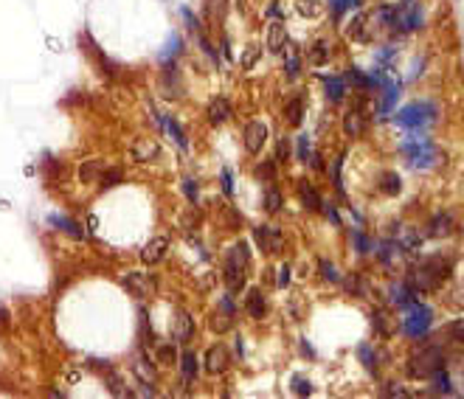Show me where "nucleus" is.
Masks as SVG:
<instances>
[{
  "label": "nucleus",
  "instance_id": "f257e3e1",
  "mask_svg": "<svg viewBox=\"0 0 464 399\" xmlns=\"http://www.w3.org/2000/svg\"><path fill=\"white\" fill-rule=\"evenodd\" d=\"M453 276V259H442V256H428V259H422L419 267L411 270V278H408V284H411V290L414 293H433V290H439L448 278Z\"/></svg>",
  "mask_w": 464,
  "mask_h": 399
},
{
  "label": "nucleus",
  "instance_id": "f03ea898",
  "mask_svg": "<svg viewBox=\"0 0 464 399\" xmlns=\"http://www.w3.org/2000/svg\"><path fill=\"white\" fill-rule=\"evenodd\" d=\"M248 267H251V253H248V245L245 242H236L228 248L226 253V284L231 293H239L245 287V276H248Z\"/></svg>",
  "mask_w": 464,
  "mask_h": 399
},
{
  "label": "nucleus",
  "instance_id": "7ed1b4c3",
  "mask_svg": "<svg viewBox=\"0 0 464 399\" xmlns=\"http://www.w3.org/2000/svg\"><path fill=\"white\" fill-rule=\"evenodd\" d=\"M436 116H439V110H436L433 101H411L408 107H403V110L394 116V121H397L400 127H405V130H419V127L433 124Z\"/></svg>",
  "mask_w": 464,
  "mask_h": 399
},
{
  "label": "nucleus",
  "instance_id": "20e7f679",
  "mask_svg": "<svg viewBox=\"0 0 464 399\" xmlns=\"http://www.w3.org/2000/svg\"><path fill=\"white\" fill-rule=\"evenodd\" d=\"M400 149H403V155L408 158V163H411L414 169H430V166H436L439 158H442V152H439L428 138H411V141H405Z\"/></svg>",
  "mask_w": 464,
  "mask_h": 399
},
{
  "label": "nucleus",
  "instance_id": "39448f33",
  "mask_svg": "<svg viewBox=\"0 0 464 399\" xmlns=\"http://www.w3.org/2000/svg\"><path fill=\"white\" fill-rule=\"evenodd\" d=\"M430 326H433V310L430 307H425V304H408L405 307V318H403V329H405V335L408 338H425L428 332H430Z\"/></svg>",
  "mask_w": 464,
  "mask_h": 399
},
{
  "label": "nucleus",
  "instance_id": "423d86ee",
  "mask_svg": "<svg viewBox=\"0 0 464 399\" xmlns=\"http://www.w3.org/2000/svg\"><path fill=\"white\" fill-rule=\"evenodd\" d=\"M445 368V352L439 346H425L408 360V374L411 377H428L433 371Z\"/></svg>",
  "mask_w": 464,
  "mask_h": 399
},
{
  "label": "nucleus",
  "instance_id": "0eeeda50",
  "mask_svg": "<svg viewBox=\"0 0 464 399\" xmlns=\"http://www.w3.org/2000/svg\"><path fill=\"white\" fill-rule=\"evenodd\" d=\"M121 284L136 296V298H149V296H155V287H158V281H155V276H149V273H127L124 278H121Z\"/></svg>",
  "mask_w": 464,
  "mask_h": 399
},
{
  "label": "nucleus",
  "instance_id": "6e6552de",
  "mask_svg": "<svg viewBox=\"0 0 464 399\" xmlns=\"http://www.w3.org/2000/svg\"><path fill=\"white\" fill-rule=\"evenodd\" d=\"M253 239L265 253H278L284 248V233L278 231L276 225H259L253 231Z\"/></svg>",
  "mask_w": 464,
  "mask_h": 399
},
{
  "label": "nucleus",
  "instance_id": "1a4fd4ad",
  "mask_svg": "<svg viewBox=\"0 0 464 399\" xmlns=\"http://www.w3.org/2000/svg\"><path fill=\"white\" fill-rule=\"evenodd\" d=\"M233 315H236V310H233L231 298L226 296L223 301H220V307H217V312L211 315V320H208V326L217 332V335H223V332H228L233 326Z\"/></svg>",
  "mask_w": 464,
  "mask_h": 399
},
{
  "label": "nucleus",
  "instance_id": "9d476101",
  "mask_svg": "<svg viewBox=\"0 0 464 399\" xmlns=\"http://www.w3.org/2000/svg\"><path fill=\"white\" fill-rule=\"evenodd\" d=\"M166 251H169V239L166 236H155V239H149L146 245H143V251H141V262L143 265H158V262H163L166 259Z\"/></svg>",
  "mask_w": 464,
  "mask_h": 399
},
{
  "label": "nucleus",
  "instance_id": "9b49d317",
  "mask_svg": "<svg viewBox=\"0 0 464 399\" xmlns=\"http://www.w3.org/2000/svg\"><path fill=\"white\" fill-rule=\"evenodd\" d=\"M245 149L251 152V155H259L262 152V146H265V141H268V127L262 124V121H251L248 127H245Z\"/></svg>",
  "mask_w": 464,
  "mask_h": 399
},
{
  "label": "nucleus",
  "instance_id": "f8f14e48",
  "mask_svg": "<svg viewBox=\"0 0 464 399\" xmlns=\"http://www.w3.org/2000/svg\"><path fill=\"white\" fill-rule=\"evenodd\" d=\"M228 368H231V352H228L223 343H217V346H211V349L206 352V371L223 374V371H228Z\"/></svg>",
  "mask_w": 464,
  "mask_h": 399
},
{
  "label": "nucleus",
  "instance_id": "ddd939ff",
  "mask_svg": "<svg viewBox=\"0 0 464 399\" xmlns=\"http://www.w3.org/2000/svg\"><path fill=\"white\" fill-rule=\"evenodd\" d=\"M369 20L371 17L366 14V11H358V14L349 20V26H346V37L355 40V43H371Z\"/></svg>",
  "mask_w": 464,
  "mask_h": 399
},
{
  "label": "nucleus",
  "instance_id": "4468645a",
  "mask_svg": "<svg viewBox=\"0 0 464 399\" xmlns=\"http://www.w3.org/2000/svg\"><path fill=\"white\" fill-rule=\"evenodd\" d=\"M206 116H208V124H226V121H228V118L233 116L231 101H228L226 96H217V99H211V101H208V110H206Z\"/></svg>",
  "mask_w": 464,
  "mask_h": 399
},
{
  "label": "nucleus",
  "instance_id": "2eb2a0df",
  "mask_svg": "<svg viewBox=\"0 0 464 399\" xmlns=\"http://www.w3.org/2000/svg\"><path fill=\"white\" fill-rule=\"evenodd\" d=\"M453 231H456V217L450 211H442V214H436L433 220L428 222V236H433V239L450 236Z\"/></svg>",
  "mask_w": 464,
  "mask_h": 399
},
{
  "label": "nucleus",
  "instance_id": "dca6fc26",
  "mask_svg": "<svg viewBox=\"0 0 464 399\" xmlns=\"http://www.w3.org/2000/svg\"><path fill=\"white\" fill-rule=\"evenodd\" d=\"M343 133L349 135V138H360V135L366 133V116H363L360 107H352L343 116Z\"/></svg>",
  "mask_w": 464,
  "mask_h": 399
},
{
  "label": "nucleus",
  "instance_id": "f3484780",
  "mask_svg": "<svg viewBox=\"0 0 464 399\" xmlns=\"http://www.w3.org/2000/svg\"><path fill=\"white\" fill-rule=\"evenodd\" d=\"M161 155V146L152 141V138H138L136 143H133V161H138V163H149V161H155Z\"/></svg>",
  "mask_w": 464,
  "mask_h": 399
},
{
  "label": "nucleus",
  "instance_id": "a211bd4d",
  "mask_svg": "<svg viewBox=\"0 0 464 399\" xmlns=\"http://www.w3.org/2000/svg\"><path fill=\"white\" fill-rule=\"evenodd\" d=\"M245 312H248L253 320H262V318H265V312H268V298H265L262 290H251V293H248V298H245Z\"/></svg>",
  "mask_w": 464,
  "mask_h": 399
},
{
  "label": "nucleus",
  "instance_id": "6ab92c4d",
  "mask_svg": "<svg viewBox=\"0 0 464 399\" xmlns=\"http://www.w3.org/2000/svg\"><path fill=\"white\" fill-rule=\"evenodd\" d=\"M284 45H287V31H284V23H281V20H273V23L268 26V48H271L273 54H281V51H284Z\"/></svg>",
  "mask_w": 464,
  "mask_h": 399
},
{
  "label": "nucleus",
  "instance_id": "aec40b11",
  "mask_svg": "<svg viewBox=\"0 0 464 399\" xmlns=\"http://www.w3.org/2000/svg\"><path fill=\"white\" fill-rule=\"evenodd\" d=\"M194 338V318L188 312H181L175 318V340L178 343H188Z\"/></svg>",
  "mask_w": 464,
  "mask_h": 399
},
{
  "label": "nucleus",
  "instance_id": "412c9836",
  "mask_svg": "<svg viewBox=\"0 0 464 399\" xmlns=\"http://www.w3.org/2000/svg\"><path fill=\"white\" fill-rule=\"evenodd\" d=\"M284 116H287V124L290 127H298L304 121V96H293L284 104Z\"/></svg>",
  "mask_w": 464,
  "mask_h": 399
},
{
  "label": "nucleus",
  "instance_id": "4be33fe9",
  "mask_svg": "<svg viewBox=\"0 0 464 399\" xmlns=\"http://www.w3.org/2000/svg\"><path fill=\"white\" fill-rule=\"evenodd\" d=\"M324 88H326V99H329L332 104L343 101V93H346L343 76H324Z\"/></svg>",
  "mask_w": 464,
  "mask_h": 399
},
{
  "label": "nucleus",
  "instance_id": "5701e85b",
  "mask_svg": "<svg viewBox=\"0 0 464 399\" xmlns=\"http://www.w3.org/2000/svg\"><path fill=\"white\" fill-rule=\"evenodd\" d=\"M391 301L397 304V307H408V304H414L417 301V293L411 290V284H394L391 287Z\"/></svg>",
  "mask_w": 464,
  "mask_h": 399
},
{
  "label": "nucleus",
  "instance_id": "b1692460",
  "mask_svg": "<svg viewBox=\"0 0 464 399\" xmlns=\"http://www.w3.org/2000/svg\"><path fill=\"white\" fill-rule=\"evenodd\" d=\"M298 197H301V203H304L307 211H321V197H318V191L310 183H301L298 186Z\"/></svg>",
  "mask_w": 464,
  "mask_h": 399
},
{
  "label": "nucleus",
  "instance_id": "393cba45",
  "mask_svg": "<svg viewBox=\"0 0 464 399\" xmlns=\"http://www.w3.org/2000/svg\"><path fill=\"white\" fill-rule=\"evenodd\" d=\"M343 290L352 293V296H358V298H369V284H366L358 273H349V276L343 278Z\"/></svg>",
  "mask_w": 464,
  "mask_h": 399
},
{
  "label": "nucleus",
  "instance_id": "a878e982",
  "mask_svg": "<svg viewBox=\"0 0 464 399\" xmlns=\"http://www.w3.org/2000/svg\"><path fill=\"white\" fill-rule=\"evenodd\" d=\"M181 371H183V383L186 385H191V380L197 377V371H200V360L194 352H183L181 355Z\"/></svg>",
  "mask_w": 464,
  "mask_h": 399
},
{
  "label": "nucleus",
  "instance_id": "bb28decb",
  "mask_svg": "<svg viewBox=\"0 0 464 399\" xmlns=\"http://www.w3.org/2000/svg\"><path fill=\"white\" fill-rule=\"evenodd\" d=\"M121 180H124V169H118V166H104V172L99 175L96 183H99V188L107 191V188H116Z\"/></svg>",
  "mask_w": 464,
  "mask_h": 399
},
{
  "label": "nucleus",
  "instance_id": "cd10ccee",
  "mask_svg": "<svg viewBox=\"0 0 464 399\" xmlns=\"http://www.w3.org/2000/svg\"><path fill=\"white\" fill-rule=\"evenodd\" d=\"M133 371L138 374L143 385H155V383H158V374H155V368L149 365V360H146V357H136V363H133Z\"/></svg>",
  "mask_w": 464,
  "mask_h": 399
},
{
  "label": "nucleus",
  "instance_id": "c85d7f7f",
  "mask_svg": "<svg viewBox=\"0 0 464 399\" xmlns=\"http://www.w3.org/2000/svg\"><path fill=\"white\" fill-rule=\"evenodd\" d=\"M428 377H430V385H433L436 394H456V391H453V383H450V374H448L445 368H439V371H433V374H428Z\"/></svg>",
  "mask_w": 464,
  "mask_h": 399
},
{
  "label": "nucleus",
  "instance_id": "c756f323",
  "mask_svg": "<svg viewBox=\"0 0 464 399\" xmlns=\"http://www.w3.org/2000/svg\"><path fill=\"white\" fill-rule=\"evenodd\" d=\"M380 191L388 194V197L400 194V191H403V180H400V175H397V172H383V175H380Z\"/></svg>",
  "mask_w": 464,
  "mask_h": 399
},
{
  "label": "nucleus",
  "instance_id": "7c9ffc66",
  "mask_svg": "<svg viewBox=\"0 0 464 399\" xmlns=\"http://www.w3.org/2000/svg\"><path fill=\"white\" fill-rule=\"evenodd\" d=\"M228 11V0H206V17L211 23H223Z\"/></svg>",
  "mask_w": 464,
  "mask_h": 399
},
{
  "label": "nucleus",
  "instance_id": "2f4dec72",
  "mask_svg": "<svg viewBox=\"0 0 464 399\" xmlns=\"http://www.w3.org/2000/svg\"><path fill=\"white\" fill-rule=\"evenodd\" d=\"M101 172H104V161L93 158V161H88V163L79 169V180H82V183H96Z\"/></svg>",
  "mask_w": 464,
  "mask_h": 399
},
{
  "label": "nucleus",
  "instance_id": "473e14b6",
  "mask_svg": "<svg viewBox=\"0 0 464 399\" xmlns=\"http://www.w3.org/2000/svg\"><path fill=\"white\" fill-rule=\"evenodd\" d=\"M163 130L175 138V143H178L181 149H188V138H186L183 127H181V124H178L172 116H166V118H163Z\"/></svg>",
  "mask_w": 464,
  "mask_h": 399
},
{
  "label": "nucleus",
  "instance_id": "72a5a7b5",
  "mask_svg": "<svg viewBox=\"0 0 464 399\" xmlns=\"http://www.w3.org/2000/svg\"><path fill=\"white\" fill-rule=\"evenodd\" d=\"M281 206H284L281 191H278L276 186H268V191H265V211H268V214H276Z\"/></svg>",
  "mask_w": 464,
  "mask_h": 399
},
{
  "label": "nucleus",
  "instance_id": "f704fd0d",
  "mask_svg": "<svg viewBox=\"0 0 464 399\" xmlns=\"http://www.w3.org/2000/svg\"><path fill=\"white\" fill-rule=\"evenodd\" d=\"M307 56H310V62H313V65H324L326 59H329V43H326V40L313 43V48L307 51Z\"/></svg>",
  "mask_w": 464,
  "mask_h": 399
},
{
  "label": "nucleus",
  "instance_id": "c9c22d12",
  "mask_svg": "<svg viewBox=\"0 0 464 399\" xmlns=\"http://www.w3.org/2000/svg\"><path fill=\"white\" fill-rule=\"evenodd\" d=\"M400 248H405L408 253H417L419 251V245H422V236H419V231H414V228H408L405 233H403V239L397 242Z\"/></svg>",
  "mask_w": 464,
  "mask_h": 399
},
{
  "label": "nucleus",
  "instance_id": "e433bc0d",
  "mask_svg": "<svg viewBox=\"0 0 464 399\" xmlns=\"http://www.w3.org/2000/svg\"><path fill=\"white\" fill-rule=\"evenodd\" d=\"M358 357L363 360V365H366V371H371V374H377V352L371 349L369 343H363V346H358Z\"/></svg>",
  "mask_w": 464,
  "mask_h": 399
},
{
  "label": "nucleus",
  "instance_id": "4c0bfd02",
  "mask_svg": "<svg viewBox=\"0 0 464 399\" xmlns=\"http://www.w3.org/2000/svg\"><path fill=\"white\" fill-rule=\"evenodd\" d=\"M259 56H262V48H259V45H248L245 54H242V59H239V65H242L245 71H253V65L259 62Z\"/></svg>",
  "mask_w": 464,
  "mask_h": 399
},
{
  "label": "nucleus",
  "instance_id": "58836bf2",
  "mask_svg": "<svg viewBox=\"0 0 464 399\" xmlns=\"http://www.w3.org/2000/svg\"><path fill=\"white\" fill-rule=\"evenodd\" d=\"M253 175L259 180H265V183H273V180H276V161H262V163L253 169Z\"/></svg>",
  "mask_w": 464,
  "mask_h": 399
},
{
  "label": "nucleus",
  "instance_id": "ea45409f",
  "mask_svg": "<svg viewBox=\"0 0 464 399\" xmlns=\"http://www.w3.org/2000/svg\"><path fill=\"white\" fill-rule=\"evenodd\" d=\"M155 360H158L161 365H172V363L178 360V352H175V346H172V343H163V346H158V349H155Z\"/></svg>",
  "mask_w": 464,
  "mask_h": 399
},
{
  "label": "nucleus",
  "instance_id": "a19ab883",
  "mask_svg": "<svg viewBox=\"0 0 464 399\" xmlns=\"http://www.w3.org/2000/svg\"><path fill=\"white\" fill-rule=\"evenodd\" d=\"M51 225H56V228H62L65 233H71V236H82V228L76 225L74 220H68V217H51Z\"/></svg>",
  "mask_w": 464,
  "mask_h": 399
},
{
  "label": "nucleus",
  "instance_id": "79ce46f5",
  "mask_svg": "<svg viewBox=\"0 0 464 399\" xmlns=\"http://www.w3.org/2000/svg\"><path fill=\"white\" fill-rule=\"evenodd\" d=\"M293 394H298V397H310V394H313V383H310L304 374H296V377H293Z\"/></svg>",
  "mask_w": 464,
  "mask_h": 399
},
{
  "label": "nucleus",
  "instance_id": "37998d69",
  "mask_svg": "<svg viewBox=\"0 0 464 399\" xmlns=\"http://www.w3.org/2000/svg\"><path fill=\"white\" fill-rule=\"evenodd\" d=\"M371 326H374V329H377L383 338H388V335H391V326H388V318H385V312H380V310L371 312Z\"/></svg>",
  "mask_w": 464,
  "mask_h": 399
},
{
  "label": "nucleus",
  "instance_id": "c03bdc74",
  "mask_svg": "<svg viewBox=\"0 0 464 399\" xmlns=\"http://www.w3.org/2000/svg\"><path fill=\"white\" fill-rule=\"evenodd\" d=\"M352 239H355V245H358V253H371V251H374V242H371L363 231L352 228Z\"/></svg>",
  "mask_w": 464,
  "mask_h": 399
},
{
  "label": "nucleus",
  "instance_id": "a18cd8bd",
  "mask_svg": "<svg viewBox=\"0 0 464 399\" xmlns=\"http://www.w3.org/2000/svg\"><path fill=\"white\" fill-rule=\"evenodd\" d=\"M284 71H287V76L290 79H296L298 74H301V59H298V54H287V59H284Z\"/></svg>",
  "mask_w": 464,
  "mask_h": 399
},
{
  "label": "nucleus",
  "instance_id": "49530a36",
  "mask_svg": "<svg viewBox=\"0 0 464 399\" xmlns=\"http://www.w3.org/2000/svg\"><path fill=\"white\" fill-rule=\"evenodd\" d=\"M358 6H360V0H332V14L341 20V17H343V11L358 9Z\"/></svg>",
  "mask_w": 464,
  "mask_h": 399
},
{
  "label": "nucleus",
  "instance_id": "de8ad7c7",
  "mask_svg": "<svg viewBox=\"0 0 464 399\" xmlns=\"http://www.w3.org/2000/svg\"><path fill=\"white\" fill-rule=\"evenodd\" d=\"M397 96H400V85H385V99H383V113H388L391 107H394V101H397Z\"/></svg>",
  "mask_w": 464,
  "mask_h": 399
},
{
  "label": "nucleus",
  "instance_id": "09e8293b",
  "mask_svg": "<svg viewBox=\"0 0 464 399\" xmlns=\"http://www.w3.org/2000/svg\"><path fill=\"white\" fill-rule=\"evenodd\" d=\"M341 166H343V155H338V158L332 161V166H329V172H332V183H335V188H338V191H343V180H341Z\"/></svg>",
  "mask_w": 464,
  "mask_h": 399
},
{
  "label": "nucleus",
  "instance_id": "8fccbe9b",
  "mask_svg": "<svg viewBox=\"0 0 464 399\" xmlns=\"http://www.w3.org/2000/svg\"><path fill=\"white\" fill-rule=\"evenodd\" d=\"M296 11H298V14H307V17H316L321 9H318L316 0H298V3H296Z\"/></svg>",
  "mask_w": 464,
  "mask_h": 399
},
{
  "label": "nucleus",
  "instance_id": "3c124183",
  "mask_svg": "<svg viewBox=\"0 0 464 399\" xmlns=\"http://www.w3.org/2000/svg\"><path fill=\"white\" fill-rule=\"evenodd\" d=\"M183 194L188 203H197V197H200V186H197V180L186 178L183 180Z\"/></svg>",
  "mask_w": 464,
  "mask_h": 399
},
{
  "label": "nucleus",
  "instance_id": "603ef678",
  "mask_svg": "<svg viewBox=\"0 0 464 399\" xmlns=\"http://www.w3.org/2000/svg\"><path fill=\"white\" fill-rule=\"evenodd\" d=\"M318 270H321V278H326V281H341V276H338V270H335L332 262L321 259V262H318Z\"/></svg>",
  "mask_w": 464,
  "mask_h": 399
},
{
  "label": "nucleus",
  "instance_id": "864d4df0",
  "mask_svg": "<svg viewBox=\"0 0 464 399\" xmlns=\"http://www.w3.org/2000/svg\"><path fill=\"white\" fill-rule=\"evenodd\" d=\"M298 158H301L304 163L313 158V146H310V138H307V135H301V138H298Z\"/></svg>",
  "mask_w": 464,
  "mask_h": 399
},
{
  "label": "nucleus",
  "instance_id": "5fc2aeb1",
  "mask_svg": "<svg viewBox=\"0 0 464 399\" xmlns=\"http://www.w3.org/2000/svg\"><path fill=\"white\" fill-rule=\"evenodd\" d=\"M448 335H450V340H453V343H462V340H464V323H462V320H453V323L448 326Z\"/></svg>",
  "mask_w": 464,
  "mask_h": 399
},
{
  "label": "nucleus",
  "instance_id": "6e6d98bb",
  "mask_svg": "<svg viewBox=\"0 0 464 399\" xmlns=\"http://www.w3.org/2000/svg\"><path fill=\"white\" fill-rule=\"evenodd\" d=\"M178 54H181V37H178V34H172V40L166 43V51H163V59L178 56Z\"/></svg>",
  "mask_w": 464,
  "mask_h": 399
},
{
  "label": "nucleus",
  "instance_id": "4d7b16f0",
  "mask_svg": "<svg viewBox=\"0 0 464 399\" xmlns=\"http://www.w3.org/2000/svg\"><path fill=\"white\" fill-rule=\"evenodd\" d=\"M183 17H186V23H188V31H191V34H203V26H200V20H197V17H194L188 9H183Z\"/></svg>",
  "mask_w": 464,
  "mask_h": 399
},
{
  "label": "nucleus",
  "instance_id": "13d9d810",
  "mask_svg": "<svg viewBox=\"0 0 464 399\" xmlns=\"http://www.w3.org/2000/svg\"><path fill=\"white\" fill-rule=\"evenodd\" d=\"M290 152H293V149H290V138H281V141H278L276 161H287V158H290Z\"/></svg>",
  "mask_w": 464,
  "mask_h": 399
},
{
  "label": "nucleus",
  "instance_id": "bf43d9fd",
  "mask_svg": "<svg viewBox=\"0 0 464 399\" xmlns=\"http://www.w3.org/2000/svg\"><path fill=\"white\" fill-rule=\"evenodd\" d=\"M287 284H290V267L284 265V267H281V270H278V281H276V287H278V290H284Z\"/></svg>",
  "mask_w": 464,
  "mask_h": 399
},
{
  "label": "nucleus",
  "instance_id": "052dcab7",
  "mask_svg": "<svg viewBox=\"0 0 464 399\" xmlns=\"http://www.w3.org/2000/svg\"><path fill=\"white\" fill-rule=\"evenodd\" d=\"M223 191L231 197L233 194V178H231V172L228 169H223Z\"/></svg>",
  "mask_w": 464,
  "mask_h": 399
},
{
  "label": "nucleus",
  "instance_id": "680f3d73",
  "mask_svg": "<svg viewBox=\"0 0 464 399\" xmlns=\"http://www.w3.org/2000/svg\"><path fill=\"white\" fill-rule=\"evenodd\" d=\"M321 208H324V214H326V217H329L332 222H335V225H341V217H338V211H335V206H332V203L326 206L324 200H321Z\"/></svg>",
  "mask_w": 464,
  "mask_h": 399
}]
</instances>
